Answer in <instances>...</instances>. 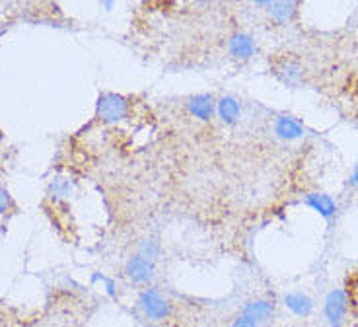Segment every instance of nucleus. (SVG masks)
<instances>
[{
	"mask_svg": "<svg viewBox=\"0 0 358 327\" xmlns=\"http://www.w3.org/2000/svg\"><path fill=\"white\" fill-rule=\"evenodd\" d=\"M134 99L131 96L115 94V92H106L98 99L96 107V119L103 125H117L133 117Z\"/></svg>",
	"mask_w": 358,
	"mask_h": 327,
	"instance_id": "obj_1",
	"label": "nucleus"
},
{
	"mask_svg": "<svg viewBox=\"0 0 358 327\" xmlns=\"http://www.w3.org/2000/svg\"><path fill=\"white\" fill-rule=\"evenodd\" d=\"M271 74L287 88H298L304 84V64L294 55H278L271 62Z\"/></svg>",
	"mask_w": 358,
	"mask_h": 327,
	"instance_id": "obj_2",
	"label": "nucleus"
},
{
	"mask_svg": "<svg viewBox=\"0 0 358 327\" xmlns=\"http://www.w3.org/2000/svg\"><path fill=\"white\" fill-rule=\"evenodd\" d=\"M136 304L144 318H148L150 321H164L171 316V302L156 288H144L138 294Z\"/></svg>",
	"mask_w": 358,
	"mask_h": 327,
	"instance_id": "obj_3",
	"label": "nucleus"
},
{
	"mask_svg": "<svg viewBox=\"0 0 358 327\" xmlns=\"http://www.w3.org/2000/svg\"><path fill=\"white\" fill-rule=\"evenodd\" d=\"M349 298H347V292L341 291V288H335L327 294L325 298V304H323V314H325V319L331 327H343L345 321L349 318Z\"/></svg>",
	"mask_w": 358,
	"mask_h": 327,
	"instance_id": "obj_4",
	"label": "nucleus"
},
{
	"mask_svg": "<svg viewBox=\"0 0 358 327\" xmlns=\"http://www.w3.org/2000/svg\"><path fill=\"white\" fill-rule=\"evenodd\" d=\"M125 274L134 284H148L156 274V261L136 253L127 261Z\"/></svg>",
	"mask_w": 358,
	"mask_h": 327,
	"instance_id": "obj_5",
	"label": "nucleus"
},
{
	"mask_svg": "<svg viewBox=\"0 0 358 327\" xmlns=\"http://www.w3.org/2000/svg\"><path fill=\"white\" fill-rule=\"evenodd\" d=\"M257 53L255 39L245 32H236L228 37V55L236 62H248Z\"/></svg>",
	"mask_w": 358,
	"mask_h": 327,
	"instance_id": "obj_6",
	"label": "nucleus"
},
{
	"mask_svg": "<svg viewBox=\"0 0 358 327\" xmlns=\"http://www.w3.org/2000/svg\"><path fill=\"white\" fill-rule=\"evenodd\" d=\"M187 113L201 123H208L216 117V97L213 94H195L185 102Z\"/></svg>",
	"mask_w": 358,
	"mask_h": 327,
	"instance_id": "obj_7",
	"label": "nucleus"
},
{
	"mask_svg": "<svg viewBox=\"0 0 358 327\" xmlns=\"http://www.w3.org/2000/svg\"><path fill=\"white\" fill-rule=\"evenodd\" d=\"M216 117L226 127H234V125L240 123V119H242V104H240V99L232 96V94L218 97L216 99Z\"/></svg>",
	"mask_w": 358,
	"mask_h": 327,
	"instance_id": "obj_8",
	"label": "nucleus"
},
{
	"mask_svg": "<svg viewBox=\"0 0 358 327\" xmlns=\"http://www.w3.org/2000/svg\"><path fill=\"white\" fill-rule=\"evenodd\" d=\"M296 2L290 0H275L271 6L267 8L268 20L275 24V26H288L292 24L296 18Z\"/></svg>",
	"mask_w": 358,
	"mask_h": 327,
	"instance_id": "obj_9",
	"label": "nucleus"
},
{
	"mask_svg": "<svg viewBox=\"0 0 358 327\" xmlns=\"http://www.w3.org/2000/svg\"><path fill=\"white\" fill-rule=\"evenodd\" d=\"M275 134L282 141H298L304 137V127L302 123L290 116H278L275 119Z\"/></svg>",
	"mask_w": 358,
	"mask_h": 327,
	"instance_id": "obj_10",
	"label": "nucleus"
},
{
	"mask_svg": "<svg viewBox=\"0 0 358 327\" xmlns=\"http://www.w3.org/2000/svg\"><path fill=\"white\" fill-rule=\"evenodd\" d=\"M243 316H248L257 323H265L268 319L275 316V304L265 298H257V300L245 302V306L242 309Z\"/></svg>",
	"mask_w": 358,
	"mask_h": 327,
	"instance_id": "obj_11",
	"label": "nucleus"
},
{
	"mask_svg": "<svg viewBox=\"0 0 358 327\" xmlns=\"http://www.w3.org/2000/svg\"><path fill=\"white\" fill-rule=\"evenodd\" d=\"M304 203L317 214H322L323 218H333L337 212V203L325 193H308L304 197Z\"/></svg>",
	"mask_w": 358,
	"mask_h": 327,
	"instance_id": "obj_12",
	"label": "nucleus"
},
{
	"mask_svg": "<svg viewBox=\"0 0 358 327\" xmlns=\"http://www.w3.org/2000/svg\"><path fill=\"white\" fill-rule=\"evenodd\" d=\"M285 306H287L294 316L308 318L313 312V300L304 292H290L285 296Z\"/></svg>",
	"mask_w": 358,
	"mask_h": 327,
	"instance_id": "obj_13",
	"label": "nucleus"
},
{
	"mask_svg": "<svg viewBox=\"0 0 358 327\" xmlns=\"http://www.w3.org/2000/svg\"><path fill=\"white\" fill-rule=\"evenodd\" d=\"M347 298H349V306L350 309H355L358 312V271L355 273H350L349 281H347Z\"/></svg>",
	"mask_w": 358,
	"mask_h": 327,
	"instance_id": "obj_14",
	"label": "nucleus"
},
{
	"mask_svg": "<svg viewBox=\"0 0 358 327\" xmlns=\"http://www.w3.org/2000/svg\"><path fill=\"white\" fill-rule=\"evenodd\" d=\"M136 253H141V256L148 257V259H152L156 261L158 256H160V244L156 242V239H143L141 242V246H138V251Z\"/></svg>",
	"mask_w": 358,
	"mask_h": 327,
	"instance_id": "obj_15",
	"label": "nucleus"
},
{
	"mask_svg": "<svg viewBox=\"0 0 358 327\" xmlns=\"http://www.w3.org/2000/svg\"><path fill=\"white\" fill-rule=\"evenodd\" d=\"M228 327H259V323H257V321H253L251 318H248V316L240 314L238 318L232 319V323H230Z\"/></svg>",
	"mask_w": 358,
	"mask_h": 327,
	"instance_id": "obj_16",
	"label": "nucleus"
},
{
	"mask_svg": "<svg viewBox=\"0 0 358 327\" xmlns=\"http://www.w3.org/2000/svg\"><path fill=\"white\" fill-rule=\"evenodd\" d=\"M12 207V199H10L8 191L4 187H0V212H6Z\"/></svg>",
	"mask_w": 358,
	"mask_h": 327,
	"instance_id": "obj_17",
	"label": "nucleus"
},
{
	"mask_svg": "<svg viewBox=\"0 0 358 327\" xmlns=\"http://www.w3.org/2000/svg\"><path fill=\"white\" fill-rule=\"evenodd\" d=\"M253 6H259V8H268L275 0H250Z\"/></svg>",
	"mask_w": 358,
	"mask_h": 327,
	"instance_id": "obj_18",
	"label": "nucleus"
},
{
	"mask_svg": "<svg viewBox=\"0 0 358 327\" xmlns=\"http://www.w3.org/2000/svg\"><path fill=\"white\" fill-rule=\"evenodd\" d=\"M350 186H358V164H355L352 174H350Z\"/></svg>",
	"mask_w": 358,
	"mask_h": 327,
	"instance_id": "obj_19",
	"label": "nucleus"
},
{
	"mask_svg": "<svg viewBox=\"0 0 358 327\" xmlns=\"http://www.w3.org/2000/svg\"><path fill=\"white\" fill-rule=\"evenodd\" d=\"M290 2H298V0H290Z\"/></svg>",
	"mask_w": 358,
	"mask_h": 327,
	"instance_id": "obj_20",
	"label": "nucleus"
}]
</instances>
